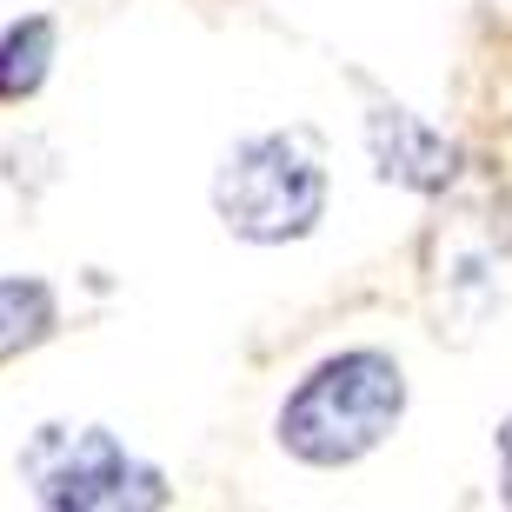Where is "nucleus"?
<instances>
[{"label":"nucleus","mask_w":512,"mask_h":512,"mask_svg":"<svg viewBox=\"0 0 512 512\" xmlns=\"http://www.w3.org/2000/svg\"><path fill=\"white\" fill-rule=\"evenodd\" d=\"M213 207L247 240H300L326 207V173L313 140L300 133H260L220 167Z\"/></svg>","instance_id":"2"},{"label":"nucleus","mask_w":512,"mask_h":512,"mask_svg":"<svg viewBox=\"0 0 512 512\" xmlns=\"http://www.w3.org/2000/svg\"><path fill=\"white\" fill-rule=\"evenodd\" d=\"M20 473L34 479L40 506L60 512H120V506H160L167 486L153 466H133L114 433L100 426H40L20 453Z\"/></svg>","instance_id":"3"},{"label":"nucleus","mask_w":512,"mask_h":512,"mask_svg":"<svg viewBox=\"0 0 512 512\" xmlns=\"http://www.w3.org/2000/svg\"><path fill=\"white\" fill-rule=\"evenodd\" d=\"M54 60V20H20L0 40V100H27Z\"/></svg>","instance_id":"5"},{"label":"nucleus","mask_w":512,"mask_h":512,"mask_svg":"<svg viewBox=\"0 0 512 512\" xmlns=\"http://www.w3.org/2000/svg\"><path fill=\"white\" fill-rule=\"evenodd\" d=\"M499 453H506V499H512V419L499 426Z\"/></svg>","instance_id":"7"},{"label":"nucleus","mask_w":512,"mask_h":512,"mask_svg":"<svg viewBox=\"0 0 512 512\" xmlns=\"http://www.w3.org/2000/svg\"><path fill=\"white\" fill-rule=\"evenodd\" d=\"M399 406H406L399 366L380 360V353H346V360H326L300 393L286 399L280 439L300 459H313V466H346V459L373 453L393 433Z\"/></svg>","instance_id":"1"},{"label":"nucleus","mask_w":512,"mask_h":512,"mask_svg":"<svg viewBox=\"0 0 512 512\" xmlns=\"http://www.w3.org/2000/svg\"><path fill=\"white\" fill-rule=\"evenodd\" d=\"M54 326V293L40 280H0V360L27 353Z\"/></svg>","instance_id":"6"},{"label":"nucleus","mask_w":512,"mask_h":512,"mask_svg":"<svg viewBox=\"0 0 512 512\" xmlns=\"http://www.w3.org/2000/svg\"><path fill=\"white\" fill-rule=\"evenodd\" d=\"M373 160H380L386 180H406V187H446L453 180V160L459 153L426 133L406 107H380L373 114Z\"/></svg>","instance_id":"4"}]
</instances>
